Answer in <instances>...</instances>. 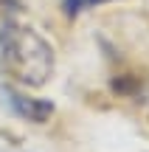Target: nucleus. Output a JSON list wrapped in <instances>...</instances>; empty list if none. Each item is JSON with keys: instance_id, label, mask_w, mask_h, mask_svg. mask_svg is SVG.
Instances as JSON below:
<instances>
[{"instance_id": "obj_3", "label": "nucleus", "mask_w": 149, "mask_h": 152, "mask_svg": "<svg viewBox=\"0 0 149 152\" xmlns=\"http://www.w3.org/2000/svg\"><path fill=\"white\" fill-rule=\"evenodd\" d=\"M99 3H107V0H62V9H65V14H79V11L99 6Z\"/></svg>"}, {"instance_id": "obj_2", "label": "nucleus", "mask_w": 149, "mask_h": 152, "mask_svg": "<svg viewBox=\"0 0 149 152\" xmlns=\"http://www.w3.org/2000/svg\"><path fill=\"white\" fill-rule=\"evenodd\" d=\"M3 99L9 102V107L14 110L20 118L34 121V124L48 121V115L54 113V104H51V102H45V99H34V96H25V93L14 90V87H3Z\"/></svg>"}, {"instance_id": "obj_1", "label": "nucleus", "mask_w": 149, "mask_h": 152, "mask_svg": "<svg viewBox=\"0 0 149 152\" xmlns=\"http://www.w3.org/2000/svg\"><path fill=\"white\" fill-rule=\"evenodd\" d=\"M0 54L3 71L25 87H39L54 71V48L45 37H39L31 26L6 23L0 31Z\"/></svg>"}]
</instances>
